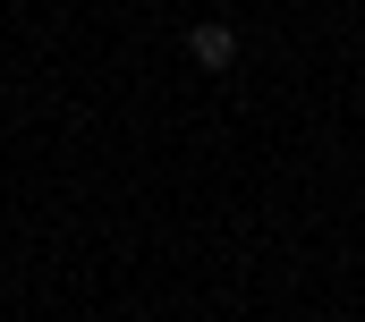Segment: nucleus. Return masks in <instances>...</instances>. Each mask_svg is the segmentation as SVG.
Masks as SVG:
<instances>
[{"label": "nucleus", "mask_w": 365, "mask_h": 322, "mask_svg": "<svg viewBox=\"0 0 365 322\" xmlns=\"http://www.w3.org/2000/svg\"><path fill=\"white\" fill-rule=\"evenodd\" d=\"M187 51H195V68H230V60H238V34H230V26H195Z\"/></svg>", "instance_id": "nucleus-1"}]
</instances>
